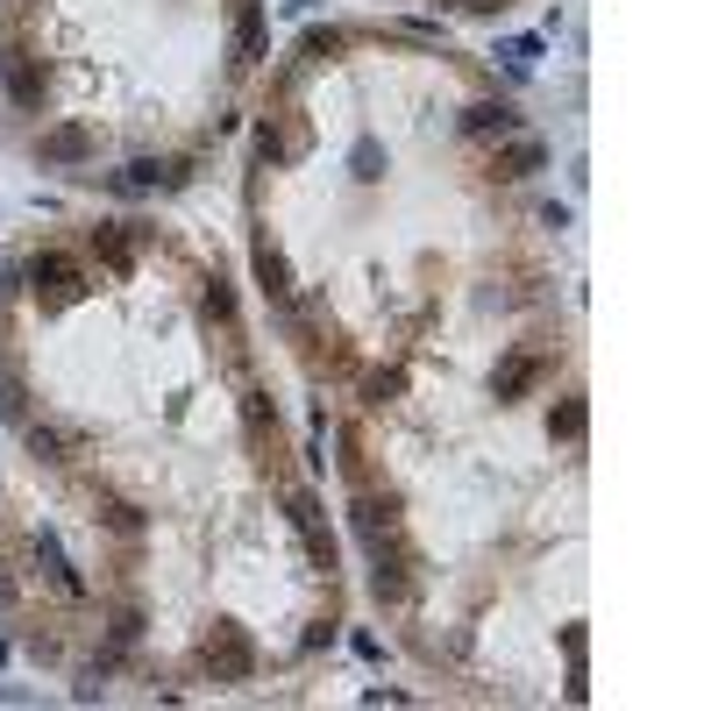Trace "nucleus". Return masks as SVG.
<instances>
[{"instance_id":"dca6fc26","label":"nucleus","mask_w":711,"mask_h":711,"mask_svg":"<svg viewBox=\"0 0 711 711\" xmlns=\"http://www.w3.org/2000/svg\"><path fill=\"white\" fill-rule=\"evenodd\" d=\"M349 37H342V29H313V37H307V58H334V50H342Z\"/></svg>"},{"instance_id":"20e7f679","label":"nucleus","mask_w":711,"mask_h":711,"mask_svg":"<svg viewBox=\"0 0 711 711\" xmlns=\"http://www.w3.org/2000/svg\"><path fill=\"white\" fill-rule=\"evenodd\" d=\"M527 122H519L513 100H477V107H463V135L470 143H505V135H519Z\"/></svg>"},{"instance_id":"f03ea898","label":"nucleus","mask_w":711,"mask_h":711,"mask_svg":"<svg viewBox=\"0 0 711 711\" xmlns=\"http://www.w3.org/2000/svg\"><path fill=\"white\" fill-rule=\"evenodd\" d=\"M548 363H555L548 349H513V356H498V370H491V392H498L505 405H513V399H527L534 384L548 378Z\"/></svg>"},{"instance_id":"9b49d317","label":"nucleus","mask_w":711,"mask_h":711,"mask_svg":"<svg viewBox=\"0 0 711 711\" xmlns=\"http://www.w3.org/2000/svg\"><path fill=\"white\" fill-rule=\"evenodd\" d=\"M257 278H264V292L278 299V307H285V299H292V264H285V257H278V249H270V243H257Z\"/></svg>"},{"instance_id":"0eeeda50","label":"nucleus","mask_w":711,"mask_h":711,"mask_svg":"<svg viewBox=\"0 0 711 711\" xmlns=\"http://www.w3.org/2000/svg\"><path fill=\"white\" fill-rule=\"evenodd\" d=\"M370 598H378L384 612H405V605L420 598V584H413V563H370Z\"/></svg>"},{"instance_id":"f8f14e48","label":"nucleus","mask_w":711,"mask_h":711,"mask_svg":"<svg viewBox=\"0 0 711 711\" xmlns=\"http://www.w3.org/2000/svg\"><path fill=\"white\" fill-rule=\"evenodd\" d=\"M93 257H107V270H128L135 264V228H100L93 235Z\"/></svg>"},{"instance_id":"aec40b11","label":"nucleus","mask_w":711,"mask_h":711,"mask_svg":"<svg viewBox=\"0 0 711 711\" xmlns=\"http://www.w3.org/2000/svg\"><path fill=\"white\" fill-rule=\"evenodd\" d=\"M0 605H14V584L8 577H0Z\"/></svg>"},{"instance_id":"6e6552de","label":"nucleus","mask_w":711,"mask_h":711,"mask_svg":"<svg viewBox=\"0 0 711 711\" xmlns=\"http://www.w3.org/2000/svg\"><path fill=\"white\" fill-rule=\"evenodd\" d=\"M584 427H590V405H584V392H563V405L548 413V442L577 449V442H584Z\"/></svg>"},{"instance_id":"9d476101","label":"nucleus","mask_w":711,"mask_h":711,"mask_svg":"<svg viewBox=\"0 0 711 711\" xmlns=\"http://www.w3.org/2000/svg\"><path fill=\"white\" fill-rule=\"evenodd\" d=\"M86 150H93V143H86V128H50L43 143H37V157H43V164H79Z\"/></svg>"},{"instance_id":"423d86ee","label":"nucleus","mask_w":711,"mask_h":711,"mask_svg":"<svg viewBox=\"0 0 711 711\" xmlns=\"http://www.w3.org/2000/svg\"><path fill=\"white\" fill-rule=\"evenodd\" d=\"M243 427H249V442H257V455H270V463L285 455V427H278V405H270V392H249V399H243Z\"/></svg>"},{"instance_id":"f257e3e1","label":"nucleus","mask_w":711,"mask_h":711,"mask_svg":"<svg viewBox=\"0 0 711 711\" xmlns=\"http://www.w3.org/2000/svg\"><path fill=\"white\" fill-rule=\"evenodd\" d=\"M29 278H37V299H50V307L86 292V264H79L72 249H37V257H29Z\"/></svg>"},{"instance_id":"f3484780","label":"nucleus","mask_w":711,"mask_h":711,"mask_svg":"<svg viewBox=\"0 0 711 711\" xmlns=\"http://www.w3.org/2000/svg\"><path fill=\"white\" fill-rule=\"evenodd\" d=\"M505 58H513L519 72H527V64H540V37H513V43H505Z\"/></svg>"},{"instance_id":"1a4fd4ad","label":"nucleus","mask_w":711,"mask_h":711,"mask_svg":"<svg viewBox=\"0 0 711 711\" xmlns=\"http://www.w3.org/2000/svg\"><path fill=\"white\" fill-rule=\"evenodd\" d=\"M264 43H270L264 8H257V0H243V14H235V64H257V58H264Z\"/></svg>"},{"instance_id":"2eb2a0df","label":"nucleus","mask_w":711,"mask_h":711,"mask_svg":"<svg viewBox=\"0 0 711 711\" xmlns=\"http://www.w3.org/2000/svg\"><path fill=\"white\" fill-rule=\"evenodd\" d=\"M399 392H405V363H392V370H378V378L363 384V399H370V405H384V399H399Z\"/></svg>"},{"instance_id":"a211bd4d","label":"nucleus","mask_w":711,"mask_h":711,"mask_svg":"<svg viewBox=\"0 0 711 711\" xmlns=\"http://www.w3.org/2000/svg\"><path fill=\"white\" fill-rule=\"evenodd\" d=\"M299 648H307V655H320V648H334V619H328V626H307V640H299Z\"/></svg>"},{"instance_id":"ddd939ff","label":"nucleus","mask_w":711,"mask_h":711,"mask_svg":"<svg viewBox=\"0 0 711 711\" xmlns=\"http://www.w3.org/2000/svg\"><path fill=\"white\" fill-rule=\"evenodd\" d=\"M199 313L221 320V328H235V285H228V278H207V292H199Z\"/></svg>"},{"instance_id":"39448f33","label":"nucleus","mask_w":711,"mask_h":711,"mask_svg":"<svg viewBox=\"0 0 711 711\" xmlns=\"http://www.w3.org/2000/svg\"><path fill=\"white\" fill-rule=\"evenodd\" d=\"M540 164H548V143H540V135H505L498 150H491V178H534Z\"/></svg>"},{"instance_id":"7ed1b4c3","label":"nucleus","mask_w":711,"mask_h":711,"mask_svg":"<svg viewBox=\"0 0 711 711\" xmlns=\"http://www.w3.org/2000/svg\"><path fill=\"white\" fill-rule=\"evenodd\" d=\"M207 669H214V683H249V676H257V648H249L235 626H221V633L207 640Z\"/></svg>"},{"instance_id":"4468645a","label":"nucleus","mask_w":711,"mask_h":711,"mask_svg":"<svg viewBox=\"0 0 711 711\" xmlns=\"http://www.w3.org/2000/svg\"><path fill=\"white\" fill-rule=\"evenodd\" d=\"M29 449H37L43 463H64V449H72V434H64V427H29Z\"/></svg>"},{"instance_id":"6ab92c4d","label":"nucleus","mask_w":711,"mask_h":711,"mask_svg":"<svg viewBox=\"0 0 711 711\" xmlns=\"http://www.w3.org/2000/svg\"><path fill=\"white\" fill-rule=\"evenodd\" d=\"M449 8H470V14H505L513 0H449Z\"/></svg>"}]
</instances>
